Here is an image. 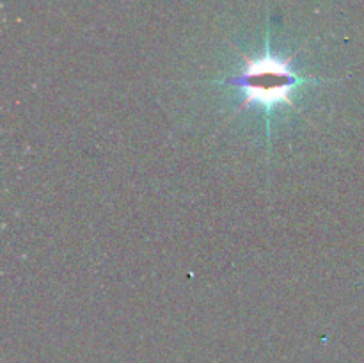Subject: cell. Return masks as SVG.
I'll use <instances>...</instances> for the list:
<instances>
[{"label": "cell", "mask_w": 364, "mask_h": 363, "mask_svg": "<svg viewBox=\"0 0 364 363\" xmlns=\"http://www.w3.org/2000/svg\"><path fill=\"white\" fill-rule=\"evenodd\" d=\"M245 60V70L237 77L230 78L228 84L240 88L245 91V100L242 103V109H247L249 105L265 107L267 110H272L279 103L294 107L290 95L297 85L304 82V78L297 77L290 70V60L272 56L270 52H265L258 59L242 56Z\"/></svg>", "instance_id": "1"}]
</instances>
